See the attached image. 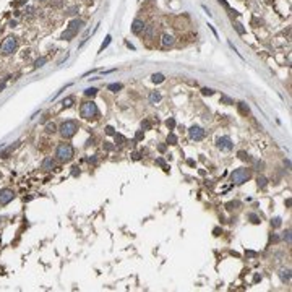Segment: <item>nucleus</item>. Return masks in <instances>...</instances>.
<instances>
[{"label": "nucleus", "mask_w": 292, "mask_h": 292, "mask_svg": "<svg viewBox=\"0 0 292 292\" xmlns=\"http://www.w3.org/2000/svg\"><path fill=\"white\" fill-rule=\"evenodd\" d=\"M80 115L84 120H96L99 117V109L96 106V102H94V101L83 102L81 107H80Z\"/></svg>", "instance_id": "obj_1"}, {"label": "nucleus", "mask_w": 292, "mask_h": 292, "mask_svg": "<svg viewBox=\"0 0 292 292\" xmlns=\"http://www.w3.org/2000/svg\"><path fill=\"white\" fill-rule=\"evenodd\" d=\"M73 154H75V149L70 143H60L57 146V149H55V157H57L60 162H68L73 157Z\"/></svg>", "instance_id": "obj_2"}, {"label": "nucleus", "mask_w": 292, "mask_h": 292, "mask_svg": "<svg viewBox=\"0 0 292 292\" xmlns=\"http://www.w3.org/2000/svg\"><path fill=\"white\" fill-rule=\"evenodd\" d=\"M252 177V171L247 167H240V169H235V171L231 174V182L235 185H242L250 180Z\"/></svg>", "instance_id": "obj_3"}, {"label": "nucleus", "mask_w": 292, "mask_h": 292, "mask_svg": "<svg viewBox=\"0 0 292 292\" xmlns=\"http://www.w3.org/2000/svg\"><path fill=\"white\" fill-rule=\"evenodd\" d=\"M59 131H60L62 138H65V140H70V138H72V136H75V133L78 131V124H77L75 120H65L63 124L60 125Z\"/></svg>", "instance_id": "obj_4"}, {"label": "nucleus", "mask_w": 292, "mask_h": 292, "mask_svg": "<svg viewBox=\"0 0 292 292\" xmlns=\"http://www.w3.org/2000/svg\"><path fill=\"white\" fill-rule=\"evenodd\" d=\"M16 47H18V39L13 36H8L7 39L2 42V45H0V54L2 55H12L15 50H16Z\"/></svg>", "instance_id": "obj_5"}, {"label": "nucleus", "mask_w": 292, "mask_h": 292, "mask_svg": "<svg viewBox=\"0 0 292 292\" xmlns=\"http://www.w3.org/2000/svg\"><path fill=\"white\" fill-rule=\"evenodd\" d=\"M83 26H84V21H83V20H73V21H70V24H68V29L62 34V39H67V41H70L72 37H75V36L78 34V31L81 29Z\"/></svg>", "instance_id": "obj_6"}, {"label": "nucleus", "mask_w": 292, "mask_h": 292, "mask_svg": "<svg viewBox=\"0 0 292 292\" xmlns=\"http://www.w3.org/2000/svg\"><path fill=\"white\" fill-rule=\"evenodd\" d=\"M216 146H218L221 151H231V149L234 148V141L231 136L224 135V136H219L218 140H216Z\"/></svg>", "instance_id": "obj_7"}, {"label": "nucleus", "mask_w": 292, "mask_h": 292, "mask_svg": "<svg viewBox=\"0 0 292 292\" xmlns=\"http://www.w3.org/2000/svg\"><path fill=\"white\" fill-rule=\"evenodd\" d=\"M188 135H190V138L195 140V141H201V140L206 136V131H204V128L200 127V125H193V127L188 128Z\"/></svg>", "instance_id": "obj_8"}, {"label": "nucleus", "mask_w": 292, "mask_h": 292, "mask_svg": "<svg viewBox=\"0 0 292 292\" xmlns=\"http://www.w3.org/2000/svg\"><path fill=\"white\" fill-rule=\"evenodd\" d=\"M13 198H15V192L12 188H2V190H0V206L8 204Z\"/></svg>", "instance_id": "obj_9"}, {"label": "nucleus", "mask_w": 292, "mask_h": 292, "mask_svg": "<svg viewBox=\"0 0 292 292\" xmlns=\"http://www.w3.org/2000/svg\"><path fill=\"white\" fill-rule=\"evenodd\" d=\"M143 29H145V23H143V20L136 18V20L131 23V33H133V34H141V33H143Z\"/></svg>", "instance_id": "obj_10"}, {"label": "nucleus", "mask_w": 292, "mask_h": 292, "mask_svg": "<svg viewBox=\"0 0 292 292\" xmlns=\"http://www.w3.org/2000/svg\"><path fill=\"white\" fill-rule=\"evenodd\" d=\"M174 44H175V37L172 34H162L161 45L164 47V49H169V47H172Z\"/></svg>", "instance_id": "obj_11"}, {"label": "nucleus", "mask_w": 292, "mask_h": 292, "mask_svg": "<svg viewBox=\"0 0 292 292\" xmlns=\"http://www.w3.org/2000/svg\"><path fill=\"white\" fill-rule=\"evenodd\" d=\"M279 278H281V281L284 282V284H289V282H290V278H292L290 269H289V268H282V269L279 271Z\"/></svg>", "instance_id": "obj_12"}, {"label": "nucleus", "mask_w": 292, "mask_h": 292, "mask_svg": "<svg viewBox=\"0 0 292 292\" xmlns=\"http://www.w3.org/2000/svg\"><path fill=\"white\" fill-rule=\"evenodd\" d=\"M42 169L44 171H54L55 169V161L52 157H45L44 161H42Z\"/></svg>", "instance_id": "obj_13"}, {"label": "nucleus", "mask_w": 292, "mask_h": 292, "mask_svg": "<svg viewBox=\"0 0 292 292\" xmlns=\"http://www.w3.org/2000/svg\"><path fill=\"white\" fill-rule=\"evenodd\" d=\"M161 99H162V94L159 91H153L151 94H149V102H151V104H157Z\"/></svg>", "instance_id": "obj_14"}, {"label": "nucleus", "mask_w": 292, "mask_h": 292, "mask_svg": "<svg viewBox=\"0 0 292 292\" xmlns=\"http://www.w3.org/2000/svg\"><path fill=\"white\" fill-rule=\"evenodd\" d=\"M153 33H154V24H148V26H145V29H143L145 37L151 39V37H153Z\"/></svg>", "instance_id": "obj_15"}, {"label": "nucleus", "mask_w": 292, "mask_h": 292, "mask_svg": "<svg viewBox=\"0 0 292 292\" xmlns=\"http://www.w3.org/2000/svg\"><path fill=\"white\" fill-rule=\"evenodd\" d=\"M237 109H239V112H240L242 115H247L248 112H250V109H248V106L245 104V102H239V104H237Z\"/></svg>", "instance_id": "obj_16"}, {"label": "nucleus", "mask_w": 292, "mask_h": 292, "mask_svg": "<svg viewBox=\"0 0 292 292\" xmlns=\"http://www.w3.org/2000/svg\"><path fill=\"white\" fill-rule=\"evenodd\" d=\"M151 80H153L154 84H159V83H162V81L166 80V77H164L162 73H154L153 77H151Z\"/></svg>", "instance_id": "obj_17"}, {"label": "nucleus", "mask_w": 292, "mask_h": 292, "mask_svg": "<svg viewBox=\"0 0 292 292\" xmlns=\"http://www.w3.org/2000/svg\"><path fill=\"white\" fill-rule=\"evenodd\" d=\"M122 88H124V84H122V83H112V84H109V86H107V89L112 91V93H117Z\"/></svg>", "instance_id": "obj_18"}, {"label": "nucleus", "mask_w": 292, "mask_h": 292, "mask_svg": "<svg viewBox=\"0 0 292 292\" xmlns=\"http://www.w3.org/2000/svg\"><path fill=\"white\" fill-rule=\"evenodd\" d=\"M114 140H115V145H117V146H122V145L127 141V138H125L124 135H120V133H115V135H114Z\"/></svg>", "instance_id": "obj_19"}, {"label": "nucleus", "mask_w": 292, "mask_h": 292, "mask_svg": "<svg viewBox=\"0 0 292 292\" xmlns=\"http://www.w3.org/2000/svg\"><path fill=\"white\" fill-rule=\"evenodd\" d=\"M177 143H178V138H177V135L171 131V133L167 135V145H177Z\"/></svg>", "instance_id": "obj_20"}, {"label": "nucleus", "mask_w": 292, "mask_h": 292, "mask_svg": "<svg viewBox=\"0 0 292 292\" xmlns=\"http://www.w3.org/2000/svg\"><path fill=\"white\" fill-rule=\"evenodd\" d=\"M257 183H258L260 188H265V187L268 185V178H266V177H263V175H260V177L257 178Z\"/></svg>", "instance_id": "obj_21"}, {"label": "nucleus", "mask_w": 292, "mask_h": 292, "mask_svg": "<svg viewBox=\"0 0 292 292\" xmlns=\"http://www.w3.org/2000/svg\"><path fill=\"white\" fill-rule=\"evenodd\" d=\"M73 102H75V98H73V96H68V98H65V99L62 101V104H63V107H72Z\"/></svg>", "instance_id": "obj_22"}, {"label": "nucleus", "mask_w": 292, "mask_h": 292, "mask_svg": "<svg viewBox=\"0 0 292 292\" xmlns=\"http://www.w3.org/2000/svg\"><path fill=\"white\" fill-rule=\"evenodd\" d=\"M237 156H239V159H242V161H247V162H250V161H252L250 154H248V153H245V151H239V153H237Z\"/></svg>", "instance_id": "obj_23"}, {"label": "nucleus", "mask_w": 292, "mask_h": 292, "mask_svg": "<svg viewBox=\"0 0 292 292\" xmlns=\"http://www.w3.org/2000/svg\"><path fill=\"white\" fill-rule=\"evenodd\" d=\"M281 226H282V219L281 218H273L271 219V227L278 229V227H281Z\"/></svg>", "instance_id": "obj_24"}, {"label": "nucleus", "mask_w": 292, "mask_h": 292, "mask_svg": "<svg viewBox=\"0 0 292 292\" xmlns=\"http://www.w3.org/2000/svg\"><path fill=\"white\" fill-rule=\"evenodd\" d=\"M98 94V89L96 88H88V89H84V96H88V98H94Z\"/></svg>", "instance_id": "obj_25"}, {"label": "nucleus", "mask_w": 292, "mask_h": 292, "mask_svg": "<svg viewBox=\"0 0 292 292\" xmlns=\"http://www.w3.org/2000/svg\"><path fill=\"white\" fill-rule=\"evenodd\" d=\"M240 206V201H229L227 204H226V208H227L229 211H232V210H237Z\"/></svg>", "instance_id": "obj_26"}, {"label": "nucleus", "mask_w": 292, "mask_h": 292, "mask_svg": "<svg viewBox=\"0 0 292 292\" xmlns=\"http://www.w3.org/2000/svg\"><path fill=\"white\" fill-rule=\"evenodd\" d=\"M156 164H157V166H161V167L164 169L166 172H169V166L166 164V161H164L162 157H157V159H156Z\"/></svg>", "instance_id": "obj_27"}, {"label": "nucleus", "mask_w": 292, "mask_h": 292, "mask_svg": "<svg viewBox=\"0 0 292 292\" xmlns=\"http://www.w3.org/2000/svg\"><path fill=\"white\" fill-rule=\"evenodd\" d=\"M112 42V36H106V41L104 42H102V45H101V49H99V52H104V49H106V47L109 45Z\"/></svg>", "instance_id": "obj_28"}, {"label": "nucleus", "mask_w": 292, "mask_h": 292, "mask_svg": "<svg viewBox=\"0 0 292 292\" xmlns=\"http://www.w3.org/2000/svg\"><path fill=\"white\" fill-rule=\"evenodd\" d=\"M45 62H47V59H45V57H41V59H37V60L34 62V67H36V68H41V67H44Z\"/></svg>", "instance_id": "obj_29"}, {"label": "nucleus", "mask_w": 292, "mask_h": 292, "mask_svg": "<svg viewBox=\"0 0 292 292\" xmlns=\"http://www.w3.org/2000/svg\"><path fill=\"white\" fill-rule=\"evenodd\" d=\"M234 28H235V31H237L239 34H242V36L245 34V28H243L240 23H234Z\"/></svg>", "instance_id": "obj_30"}, {"label": "nucleus", "mask_w": 292, "mask_h": 292, "mask_svg": "<svg viewBox=\"0 0 292 292\" xmlns=\"http://www.w3.org/2000/svg\"><path fill=\"white\" fill-rule=\"evenodd\" d=\"M166 125H167L169 130H174V128H175V119H172V117L167 119V120H166Z\"/></svg>", "instance_id": "obj_31"}, {"label": "nucleus", "mask_w": 292, "mask_h": 292, "mask_svg": "<svg viewBox=\"0 0 292 292\" xmlns=\"http://www.w3.org/2000/svg\"><path fill=\"white\" fill-rule=\"evenodd\" d=\"M248 219H250L253 224H260V218H258L255 213H250V214H248Z\"/></svg>", "instance_id": "obj_32"}, {"label": "nucleus", "mask_w": 292, "mask_h": 292, "mask_svg": "<svg viewBox=\"0 0 292 292\" xmlns=\"http://www.w3.org/2000/svg\"><path fill=\"white\" fill-rule=\"evenodd\" d=\"M55 130H57L55 124H47V125H45V131H47V133H54Z\"/></svg>", "instance_id": "obj_33"}, {"label": "nucleus", "mask_w": 292, "mask_h": 292, "mask_svg": "<svg viewBox=\"0 0 292 292\" xmlns=\"http://www.w3.org/2000/svg\"><path fill=\"white\" fill-rule=\"evenodd\" d=\"M106 135H109V136H114V135H115V128L112 127V125H107V127H106Z\"/></svg>", "instance_id": "obj_34"}, {"label": "nucleus", "mask_w": 292, "mask_h": 292, "mask_svg": "<svg viewBox=\"0 0 292 292\" xmlns=\"http://www.w3.org/2000/svg\"><path fill=\"white\" fill-rule=\"evenodd\" d=\"M201 94H203V96H213V94H214V89H211V88H203V89H201Z\"/></svg>", "instance_id": "obj_35"}, {"label": "nucleus", "mask_w": 292, "mask_h": 292, "mask_svg": "<svg viewBox=\"0 0 292 292\" xmlns=\"http://www.w3.org/2000/svg\"><path fill=\"white\" fill-rule=\"evenodd\" d=\"M143 130H138L136 131V133H135V141H141V140H143Z\"/></svg>", "instance_id": "obj_36"}, {"label": "nucleus", "mask_w": 292, "mask_h": 292, "mask_svg": "<svg viewBox=\"0 0 292 292\" xmlns=\"http://www.w3.org/2000/svg\"><path fill=\"white\" fill-rule=\"evenodd\" d=\"M141 128L149 130V128H151V122H149V120H143V122H141Z\"/></svg>", "instance_id": "obj_37"}, {"label": "nucleus", "mask_w": 292, "mask_h": 292, "mask_svg": "<svg viewBox=\"0 0 292 292\" xmlns=\"http://www.w3.org/2000/svg\"><path fill=\"white\" fill-rule=\"evenodd\" d=\"M282 239H284V240L289 243V245H290V231H289V229L284 232V235H282Z\"/></svg>", "instance_id": "obj_38"}, {"label": "nucleus", "mask_w": 292, "mask_h": 292, "mask_svg": "<svg viewBox=\"0 0 292 292\" xmlns=\"http://www.w3.org/2000/svg\"><path fill=\"white\" fill-rule=\"evenodd\" d=\"M221 102H224V104H234V101L227 96H221Z\"/></svg>", "instance_id": "obj_39"}, {"label": "nucleus", "mask_w": 292, "mask_h": 292, "mask_svg": "<svg viewBox=\"0 0 292 292\" xmlns=\"http://www.w3.org/2000/svg\"><path fill=\"white\" fill-rule=\"evenodd\" d=\"M104 149H106V151H112V149H114V145H110V143H104Z\"/></svg>", "instance_id": "obj_40"}, {"label": "nucleus", "mask_w": 292, "mask_h": 292, "mask_svg": "<svg viewBox=\"0 0 292 292\" xmlns=\"http://www.w3.org/2000/svg\"><path fill=\"white\" fill-rule=\"evenodd\" d=\"M157 149H159V153H166L167 145H159V146H157Z\"/></svg>", "instance_id": "obj_41"}, {"label": "nucleus", "mask_w": 292, "mask_h": 292, "mask_svg": "<svg viewBox=\"0 0 292 292\" xmlns=\"http://www.w3.org/2000/svg\"><path fill=\"white\" fill-rule=\"evenodd\" d=\"M218 2H219L221 5H224V7H226V8H227V10H229V3L226 2V0H218Z\"/></svg>", "instance_id": "obj_42"}, {"label": "nucleus", "mask_w": 292, "mask_h": 292, "mask_svg": "<svg viewBox=\"0 0 292 292\" xmlns=\"http://www.w3.org/2000/svg\"><path fill=\"white\" fill-rule=\"evenodd\" d=\"M213 232H214V235H221V234H222V231H221L219 227H216V229H214Z\"/></svg>", "instance_id": "obj_43"}, {"label": "nucleus", "mask_w": 292, "mask_h": 292, "mask_svg": "<svg viewBox=\"0 0 292 292\" xmlns=\"http://www.w3.org/2000/svg\"><path fill=\"white\" fill-rule=\"evenodd\" d=\"M187 164L190 166V167H195V161H193V159H188V161H187Z\"/></svg>", "instance_id": "obj_44"}, {"label": "nucleus", "mask_w": 292, "mask_h": 292, "mask_svg": "<svg viewBox=\"0 0 292 292\" xmlns=\"http://www.w3.org/2000/svg\"><path fill=\"white\" fill-rule=\"evenodd\" d=\"M133 159H135V161H138V159H141V154L140 153H133Z\"/></svg>", "instance_id": "obj_45"}, {"label": "nucleus", "mask_w": 292, "mask_h": 292, "mask_svg": "<svg viewBox=\"0 0 292 292\" xmlns=\"http://www.w3.org/2000/svg\"><path fill=\"white\" fill-rule=\"evenodd\" d=\"M245 255L247 257H257V253L255 252H245Z\"/></svg>", "instance_id": "obj_46"}, {"label": "nucleus", "mask_w": 292, "mask_h": 292, "mask_svg": "<svg viewBox=\"0 0 292 292\" xmlns=\"http://www.w3.org/2000/svg\"><path fill=\"white\" fill-rule=\"evenodd\" d=\"M284 166H286L287 169H290V161H289V159H284Z\"/></svg>", "instance_id": "obj_47"}, {"label": "nucleus", "mask_w": 292, "mask_h": 292, "mask_svg": "<svg viewBox=\"0 0 292 292\" xmlns=\"http://www.w3.org/2000/svg\"><path fill=\"white\" fill-rule=\"evenodd\" d=\"M278 240H279L278 235H271V242H278Z\"/></svg>", "instance_id": "obj_48"}, {"label": "nucleus", "mask_w": 292, "mask_h": 292, "mask_svg": "<svg viewBox=\"0 0 292 292\" xmlns=\"http://www.w3.org/2000/svg\"><path fill=\"white\" fill-rule=\"evenodd\" d=\"M77 174H80V171H78V167L75 166V167H73V175H77Z\"/></svg>", "instance_id": "obj_49"}, {"label": "nucleus", "mask_w": 292, "mask_h": 292, "mask_svg": "<svg viewBox=\"0 0 292 292\" xmlns=\"http://www.w3.org/2000/svg\"><path fill=\"white\" fill-rule=\"evenodd\" d=\"M258 281H261V276H258V274H257L255 278H253V282H258Z\"/></svg>", "instance_id": "obj_50"}]
</instances>
